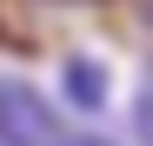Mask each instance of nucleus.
<instances>
[{"mask_svg":"<svg viewBox=\"0 0 153 146\" xmlns=\"http://www.w3.org/2000/svg\"><path fill=\"white\" fill-rule=\"evenodd\" d=\"M0 146H60V119L27 80H0Z\"/></svg>","mask_w":153,"mask_h":146,"instance_id":"f257e3e1","label":"nucleus"},{"mask_svg":"<svg viewBox=\"0 0 153 146\" xmlns=\"http://www.w3.org/2000/svg\"><path fill=\"white\" fill-rule=\"evenodd\" d=\"M67 100L80 113H100V106H107V66L87 60V53H73L67 60Z\"/></svg>","mask_w":153,"mask_h":146,"instance_id":"f03ea898","label":"nucleus"},{"mask_svg":"<svg viewBox=\"0 0 153 146\" xmlns=\"http://www.w3.org/2000/svg\"><path fill=\"white\" fill-rule=\"evenodd\" d=\"M133 133H140V146H153V80L140 86V100H133Z\"/></svg>","mask_w":153,"mask_h":146,"instance_id":"7ed1b4c3","label":"nucleus"},{"mask_svg":"<svg viewBox=\"0 0 153 146\" xmlns=\"http://www.w3.org/2000/svg\"><path fill=\"white\" fill-rule=\"evenodd\" d=\"M60 146H113V139H100V133H73V139H60Z\"/></svg>","mask_w":153,"mask_h":146,"instance_id":"20e7f679","label":"nucleus"}]
</instances>
